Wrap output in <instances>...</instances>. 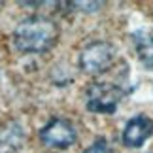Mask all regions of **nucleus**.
<instances>
[{"label":"nucleus","instance_id":"10","mask_svg":"<svg viewBox=\"0 0 153 153\" xmlns=\"http://www.w3.org/2000/svg\"><path fill=\"white\" fill-rule=\"evenodd\" d=\"M0 8H2V2H0Z\"/></svg>","mask_w":153,"mask_h":153},{"label":"nucleus","instance_id":"11","mask_svg":"<svg viewBox=\"0 0 153 153\" xmlns=\"http://www.w3.org/2000/svg\"><path fill=\"white\" fill-rule=\"evenodd\" d=\"M149 153H153V151H149Z\"/></svg>","mask_w":153,"mask_h":153},{"label":"nucleus","instance_id":"7","mask_svg":"<svg viewBox=\"0 0 153 153\" xmlns=\"http://www.w3.org/2000/svg\"><path fill=\"white\" fill-rule=\"evenodd\" d=\"M134 48H136L140 62L153 70V32H136L134 34Z\"/></svg>","mask_w":153,"mask_h":153},{"label":"nucleus","instance_id":"1","mask_svg":"<svg viewBox=\"0 0 153 153\" xmlns=\"http://www.w3.org/2000/svg\"><path fill=\"white\" fill-rule=\"evenodd\" d=\"M59 40L57 23L45 15H28L17 23L13 30V44L21 53L40 55L49 51Z\"/></svg>","mask_w":153,"mask_h":153},{"label":"nucleus","instance_id":"9","mask_svg":"<svg viewBox=\"0 0 153 153\" xmlns=\"http://www.w3.org/2000/svg\"><path fill=\"white\" fill-rule=\"evenodd\" d=\"M70 6H74L79 11H97L104 6V2H72Z\"/></svg>","mask_w":153,"mask_h":153},{"label":"nucleus","instance_id":"5","mask_svg":"<svg viewBox=\"0 0 153 153\" xmlns=\"http://www.w3.org/2000/svg\"><path fill=\"white\" fill-rule=\"evenodd\" d=\"M153 134V119L144 114L134 115L125 123V128L121 132V140L127 148L138 149L148 142Z\"/></svg>","mask_w":153,"mask_h":153},{"label":"nucleus","instance_id":"2","mask_svg":"<svg viewBox=\"0 0 153 153\" xmlns=\"http://www.w3.org/2000/svg\"><path fill=\"white\" fill-rule=\"evenodd\" d=\"M127 91L117 83L93 81L85 91V108L91 114H114L125 98Z\"/></svg>","mask_w":153,"mask_h":153},{"label":"nucleus","instance_id":"6","mask_svg":"<svg viewBox=\"0 0 153 153\" xmlns=\"http://www.w3.org/2000/svg\"><path fill=\"white\" fill-rule=\"evenodd\" d=\"M25 140L27 134L19 121L10 119L0 125V153H19Z\"/></svg>","mask_w":153,"mask_h":153},{"label":"nucleus","instance_id":"8","mask_svg":"<svg viewBox=\"0 0 153 153\" xmlns=\"http://www.w3.org/2000/svg\"><path fill=\"white\" fill-rule=\"evenodd\" d=\"M81 153H114V149H111V146L108 144L106 138H97L89 148H85Z\"/></svg>","mask_w":153,"mask_h":153},{"label":"nucleus","instance_id":"3","mask_svg":"<svg viewBox=\"0 0 153 153\" xmlns=\"http://www.w3.org/2000/svg\"><path fill=\"white\" fill-rule=\"evenodd\" d=\"M115 45L106 42V40H95L89 42L83 49L79 51L78 57V64L81 68V72L91 74V76H98L106 72L115 61Z\"/></svg>","mask_w":153,"mask_h":153},{"label":"nucleus","instance_id":"4","mask_svg":"<svg viewBox=\"0 0 153 153\" xmlns=\"http://www.w3.org/2000/svg\"><path fill=\"white\" fill-rule=\"evenodd\" d=\"M40 142L48 148L53 149H66L76 144L78 140V131H76L74 123L64 117H53L38 132Z\"/></svg>","mask_w":153,"mask_h":153}]
</instances>
